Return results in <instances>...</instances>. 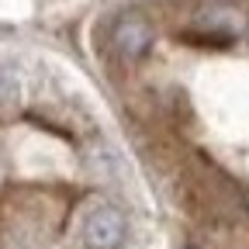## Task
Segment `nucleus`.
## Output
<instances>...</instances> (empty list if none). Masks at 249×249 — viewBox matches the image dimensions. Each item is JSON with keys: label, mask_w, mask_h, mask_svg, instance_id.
<instances>
[{"label": "nucleus", "mask_w": 249, "mask_h": 249, "mask_svg": "<svg viewBox=\"0 0 249 249\" xmlns=\"http://www.w3.org/2000/svg\"><path fill=\"white\" fill-rule=\"evenodd\" d=\"M128 235V218L111 201H93L83 211V242L90 249H114Z\"/></svg>", "instance_id": "obj_1"}, {"label": "nucleus", "mask_w": 249, "mask_h": 249, "mask_svg": "<svg viewBox=\"0 0 249 249\" xmlns=\"http://www.w3.org/2000/svg\"><path fill=\"white\" fill-rule=\"evenodd\" d=\"M152 45V24L145 18H121L114 24V49L128 59L145 55Z\"/></svg>", "instance_id": "obj_2"}, {"label": "nucleus", "mask_w": 249, "mask_h": 249, "mask_svg": "<svg viewBox=\"0 0 249 249\" xmlns=\"http://www.w3.org/2000/svg\"><path fill=\"white\" fill-rule=\"evenodd\" d=\"M197 24L208 28V31H218V35H235V31L242 28V18H239V11H232V7H208V11L197 18Z\"/></svg>", "instance_id": "obj_3"}, {"label": "nucleus", "mask_w": 249, "mask_h": 249, "mask_svg": "<svg viewBox=\"0 0 249 249\" xmlns=\"http://www.w3.org/2000/svg\"><path fill=\"white\" fill-rule=\"evenodd\" d=\"M21 97V73L11 59L0 55V107H11Z\"/></svg>", "instance_id": "obj_4"}]
</instances>
